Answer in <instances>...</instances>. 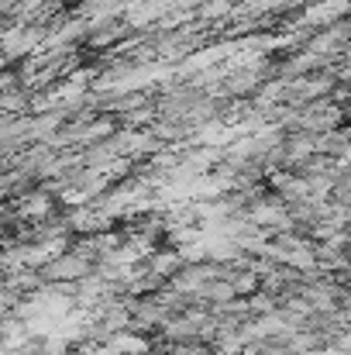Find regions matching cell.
Wrapping results in <instances>:
<instances>
[{
    "label": "cell",
    "instance_id": "cell-1",
    "mask_svg": "<svg viewBox=\"0 0 351 355\" xmlns=\"http://www.w3.org/2000/svg\"><path fill=\"white\" fill-rule=\"evenodd\" d=\"M90 272H97V266L93 262H87L80 252H59V255H52L42 269H38V276H42V283L45 286H55V283H83Z\"/></svg>",
    "mask_w": 351,
    "mask_h": 355
},
{
    "label": "cell",
    "instance_id": "cell-2",
    "mask_svg": "<svg viewBox=\"0 0 351 355\" xmlns=\"http://www.w3.org/2000/svg\"><path fill=\"white\" fill-rule=\"evenodd\" d=\"M341 318L348 321V328H351V290H345V297H341Z\"/></svg>",
    "mask_w": 351,
    "mask_h": 355
}]
</instances>
